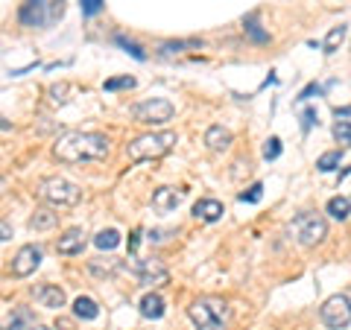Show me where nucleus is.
I'll return each instance as SVG.
<instances>
[{
    "instance_id": "a878e982",
    "label": "nucleus",
    "mask_w": 351,
    "mask_h": 330,
    "mask_svg": "<svg viewBox=\"0 0 351 330\" xmlns=\"http://www.w3.org/2000/svg\"><path fill=\"white\" fill-rule=\"evenodd\" d=\"M339 161H343V152L334 149V152H325V155H319V161H316V167H319L322 173H331L339 167Z\"/></svg>"
},
{
    "instance_id": "412c9836",
    "label": "nucleus",
    "mask_w": 351,
    "mask_h": 330,
    "mask_svg": "<svg viewBox=\"0 0 351 330\" xmlns=\"http://www.w3.org/2000/svg\"><path fill=\"white\" fill-rule=\"evenodd\" d=\"M325 211H328V216H334V219H348L351 216V199L348 196H334V199H328Z\"/></svg>"
},
{
    "instance_id": "39448f33",
    "label": "nucleus",
    "mask_w": 351,
    "mask_h": 330,
    "mask_svg": "<svg viewBox=\"0 0 351 330\" xmlns=\"http://www.w3.org/2000/svg\"><path fill=\"white\" fill-rule=\"evenodd\" d=\"M38 196L53 207H73L76 202L82 199V190H80V184H73L68 179L50 175V179H44L38 184Z\"/></svg>"
},
{
    "instance_id": "cd10ccee",
    "label": "nucleus",
    "mask_w": 351,
    "mask_h": 330,
    "mask_svg": "<svg viewBox=\"0 0 351 330\" xmlns=\"http://www.w3.org/2000/svg\"><path fill=\"white\" fill-rule=\"evenodd\" d=\"M123 88H135V79L132 76H117V79L103 82V91H123Z\"/></svg>"
},
{
    "instance_id": "4be33fe9",
    "label": "nucleus",
    "mask_w": 351,
    "mask_h": 330,
    "mask_svg": "<svg viewBox=\"0 0 351 330\" xmlns=\"http://www.w3.org/2000/svg\"><path fill=\"white\" fill-rule=\"evenodd\" d=\"M94 246H97V249H103V251H114V249L120 246V231H114V228L100 231V234L94 237Z\"/></svg>"
},
{
    "instance_id": "6ab92c4d",
    "label": "nucleus",
    "mask_w": 351,
    "mask_h": 330,
    "mask_svg": "<svg viewBox=\"0 0 351 330\" xmlns=\"http://www.w3.org/2000/svg\"><path fill=\"white\" fill-rule=\"evenodd\" d=\"M141 316L144 318H161L164 316V299L158 292H147L141 299Z\"/></svg>"
},
{
    "instance_id": "f257e3e1",
    "label": "nucleus",
    "mask_w": 351,
    "mask_h": 330,
    "mask_svg": "<svg viewBox=\"0 0 351 330\" xmlns=\"http://www.w3.org/2000/svg\"><path fill=\"white\" fill-rule=\"evenodd\" d=\"M112 152V140L103 131H64L53 144V155L64 164L103 161Z\"/></svg>"
},
{
    "instance_id": "c756f323",
    "label": "nucleus",
    "mask_w": 351,
    "mask_h": 330,
    "mask_svg": "<svg viewBox=\"0 0 351 330\" xmlns=\"http://www.w3.org/2000/svg\"><path fill=\"white\" fill-rule=\"evenodd\" d=\"M80 6H82V15L85 18H94L106 6V0H80Z\"/></svg>"
},
{
    "instance_id": "5701e85b",
    "label": "nucleus",
    "mask_w": 351,
    "mask_h": 330,
    "mask_svg": "<svg viewBox=\"0 0 351 330\" xmlns=\"http://www.w3.org/2000/svg\"><path fill=\"white\" fill-rule=\"evenodd\" d=\"M346 32H348V27H346V24L331 27V32H328L325 41H322V50H325V53H334V50L339 47V44L346 41Z\"/></svg>"
},
{
    "instance_id": "9d476101",
    "label": "nucleus",
    "mask_w": 351,
    "mask_h": 330,
    "mask_svg": "<svg viewBox=\"0 0 351 330\" xmlns=\"http://www.w3.org/2000/svg\"><path fill=\"white\" fill-rule=\"evenodd\" d=\"M21 27H41L47 21V0H24L18 9Z\"/></svg>"
},
{
    "instance_id": "f3484780",
    "label": "nucleus",
    "mask_w": 351,
    "mask_h": 330,
    "mask_svg": "<svg viewBox=\"0 0 351 330\" xmlns=\"http://www.w3.org/2000/svg\"><path fill=\"white\" fill-rule=\"evenodd\" d=\"M205 147L211 149V152H223L232 147V131L223 129V126H208L205 131Z\"/></svg>"
},
{
    "instance_id": "4468645a",
    "label": "nucleus",
    "mask_w": 351,
    "mask_h": 330,
    "mask_svg": "<svg viewBox=\"0 0 351 330\" xmlns=\"http://www.w3.org/2000/svg\"><path fill=\"white\" fill-rule=\"evenodd\" d=\"M205 44L202 38H179V41H164L161 47H158V56L161 59H170V56H179V53L184 50H202Z\"/></svg>"
},
{
    "instance_id": "bb28decb",
    "label": "nucleus",
    "mask_w": 351,
    "mask_h": 330,
    "mask_svg": "<svg viewBox=\"0 0 351 330\" xmlns=\"http://www.w3.org/2000/svg\"><path fill=\"white\" fill-rule=\"evenodd\" d=\"M334 140L343 147H351V123L348 120H337L334 123Z\"/></svg>"
},
{
    "instance_id": "f03ea898",
    "label": "nucleus",
    "mask_w": 351,
    "mask_h": 330,
    "mask_svg": "<svg viewBox=\"0 0 351 330\" xmlns=\"http://www.w3.org/2000/svg\"><path fill=\"white\" fill-rule=\"evenodd\" d=\"M188 318L196 330H223L228 318V301L219 295H202L188 307Z\"/></svg>"
},
{
    "instance_id": "72a5a7b5",
    "label": "nucleus",
    "mask_w": 351,
    "mask_h": 330,
    "mask_svg": "<svg viewBox=\"0 0 351 330\" xmlns=\"http://www.w3.org/2000/svg\"><path fill=\"white\" fill-rule=\"evenodd\" d=\"M316 123V112H313V108H307V112H304V129H311Z\"/></svg>"
},
{
    "instance_id": "a211bd4d",
    "label": "nucleus",
    "mask_w": 351,
    "mask_h": 330,
    "mask_svg": "<svg viewBox=\"0 0 351 330\" xmlns=\"http://www.w3.org/2000/svg\"><path fill=\"white\" fill-rule=\"evenodd\" d=\"M73 316L82 318V322H94V318L100 316V307H97L94 299H88V295H80V299L73 301Z\"/></svg>"
},
{
    "instance_id": "0eeeda50",
    "label": "nucleus",
    "mask_w": 351,
    "mask_h": 330,
    "mask_svg": "<svg viewBox=\"0 0 351 330\" xmlns=\"http://www.w3.org/2000/svg\"><path fill=\"white\" fill-rule=\"evenodd\" d=\"M319 316L328 330H346L351 325V299L346 292L331 295V299H325Z\"/></svg>"
},
{
    "instance_id": "f704fd0d",
    "label": "nucleus",
    "mask_w": 351,
    "mask_h": 330,
    "mask_svg": "<svg viewBox=\"0 0 351 330\" xmlns=\"http://www.w3.org/2000/svg\"><path fill=\"white\" fill-rule=\"evenodd\" d=\"M27 330H53V327H47V325H29Z\"/></svg>"
},
{
    "instance_id": "20e7f679",
    "label": "nucleus",
    "mask_w": 351,
    "mask_h": 330,
    "mask_svg": "<svg viewBox=\"0 0 351 330\" xmlns=\"http://www.w3.org/2000/svg\"><path fill=\"white\" fill-rule=\"evenodd\" d=\"M290 231L295 234V240H299V246H304V249L322 246L328 237V219L316 211H302L290 223Z\"/></svg>"
},
{
    "instance_id": "c85d7f7f",
    "label": "nucleus",
    "mask_w": 351,
    "mask_h": 330,
    "mask_svg": "<svg viewBox=\"0 0 351 330\" xmlns=\"http://www.w3.org/2000/svg\"><path fill=\"white\" fill-rule=\"evenodd\" d=\"M281 155V140L278 138H269L267 144H263V158L267 161H276Z\"/></svg>"
},
{
    "instance_id": "393cba45",
    "label": "nucleus",
    "mask_w": 351,
    "mask_h": 330,
    "mask_svg": "<svg viewBox=\"0 0 351 330\" xmlns=\"http://www.w3.org/2000/svg\"><path fill=\"white\" fill-rule=\"evenodd\" d=\"M114 44H120V47H123V50L129 53L132 59H138V62H147V53H144V47H141V44H135V41H129L126 36H120V32L114 36Z\"/></svg>"
},
{
    "instance_id": "c9c22d12",
    "label": "nucleus",
    "mask_w": 351,
    "mask_h": 330,
    "mask_svg": "<svg viewBox=\"0 0 351 330\" xmlns=\"http://www.w3.org/2000/svg\"><path fill=\"white\" fill-rule=\"evenodd\" d=\"M0 129H3V131H6V129H12V123H6V120H3V117H0Z\"/></svg>"
},
{
    "instance_id": "423d86ee",
    "label": "nucleus",
    "mask_w": 351,
    "mask_h": 330,
    "mask_svg": "<svg viewBox=\"0 0 351 330\" xmlns=\"http://www.w3.org/2000/svg\"><path fill=\"white\" fill-rule=\"evenodd\" d=\"M173 114H176V105L170 100H164V97H149V100L132 105V117L144 126H164L167 120H173Z\"/></svg>"
},
{
    "instance_id": "2eb2a0df",
    "label": "nucleus",
    "mask_w": 351,
    "mask_h": 330,
    "mask_svg": "<svg viewBox=\"0 0 351 330\" xmlns=\"http://www.w3.org/2000/svg\"><path fill=\"white\" fill-rule=\"evenodd\" d=\"M223 214H226V207L217 199H199L193 205V216L202 219V223H217V219H223Z\"/></svg>"
},
{
    "instance_id": "473e14b6",
    "label": "nucleus",
    "mask_w": 351,
    "mask_h": 330,
    "mask_svg": "<svg viewBox=\"0 0 351 330\" xmlns=\"http://www.w3.org/2000/svg\"><path fill=\"white\" fill-rule=\"evenodd\" d=\"M311 94H319V85H307L304 91H302V97H299V100H311Z\"/></svg>"
},
{
    "instance_id": "dca6fc26",
    "label": "nucleus",
    "mask_w": 351,
    "mask_h": 330,
    "mask_svg": "<svg viewBox=\"0 0 351 330\" xmlns=\"http://www.w3.org/2000/svg\"><path fill=\"white\" fill-rule=\"evenodd\" d=\"M123 269V263L117 257H94L88 260V272L94 275V278H114V275Z\"/></svg>"
},
{
    "instance_id": "ddd939ff",
    "label": "nucleus",
    "mask_w": 351,
    "mask_h": 330,
    "mask_svg": "<svg viewBox=\"0 0 351 330\" xmlns=\"http://www.w3.org/2000/svg\"><path fill=\"white\" fill-rule=\"evenodd\" d=\"M36 301L47 310H62L64 307V290L56 287V283H44V287L36 290Z\"/></svg>"
},
{
    "instance_id": "e433bc0d",
    "label": "nucleus",
    "mask_w": 351,
    "mask_h": 330,
    "mask_svg": "<svg viewBox=\"0 0 351 330\" xmlns=\"http://www.w3.org/2000/svg\"><path fill=\"white\" fill-rule=\"evenodd\" d=\"M56 327H62V330H71V327H73V325H71V322H59V325H56Z\"/></svg>"
},
{
    "instance_id": "1a4fd4ad",
    "label": "nucleus",
    "mask_w": 351,
    "mask_h": 330,
    "mask_svg": "<svg viewBox=\"0 0 351 330\" xmlns=\"http://www.w3.org/2000/svg\"><path fill=\"white\" fill-rule=\"evenodd\" d=\"M41 260H44V255L38 246H21L18 255L12 257V275L15 278H29V275L41 266Z\"/></svg>"
},
{
    "instance_id": "6e6552de",
    "label": "nucleus",
    "mask_w": 351,
    "mask_h": 330,
    "mask_svg": "<svg viewBox=\"0 0 351 330\" xmlns=\"http://www.w3.org/2000/svg\"><path fill=\"white\" fill-rule=\"evenodd\" d=\"M132 269H135L138 281L144 283V287H164V283L170 281V272H167V266H164V260H158V257L135 260Z\"/></svg>"
},
{
    "instance_id": "9b49d317",
    "label": "nucleus",
    "mask_w": 351,
    "mask_h": 330,
    "mask_svg": "<svg viewBox=\"0 0 351 330\" xmlns=\"http://www.w3.org/2000/svg\"><path fill=\"white\" fill-rule=\"evenodd\" d=\"M182 202H184V190H182V187H158V190L152 193V207H156L158 214H170Z\"/></svg>"
},
{
    "instance_id": "f8f14e48",
    "label": "nucleus",
    "mask_w": 351,
    "mask_h": 330,
    "mask_svg": "<svg viewBox=\"0 0 351 330\" xmlns=\"http://www.w3.org/2000/svg\"><path fill=\"white\" fill-rule=\"evenodd\" d=\"M85 246H88L85 231H82V228H68V231H64V234L59 237L56 251H59V255H82Z\"/></svg>"
},
{
    "instance_id": "7ed1b4c3",
    "label": "nucleus",
    "mask_w": 351,
    "mask_h": 330,
    "mask_svg": "<svg viewBox=\"0 0 351 330\" xmlns=\"http://www.w3.org/2000/svg\"><path fill=\"white\" fill-rule=\"evenodd\" d=\"M176 131H147V135H141L135 140H129L126 144V155L129 161H152V158H161L167 155V152L176 147Z\"/></svg>"
},
{
    "instance_id": "2f4dec72",
    "label": "nucleus",
    "mask_w": 351,
    "mask_h": 330,
    "mask_svg": "<svg viewBox=\"0 0 351 330\" xmlns=\"http://www.w3.org/2000/svg\"><path fill=\"white\" fill-rule=\"evenodd\" d=\"M9 237H12V225H9V223H3V219H0V243H6Z\"/></svg>"
},
{
    "instance_id": "b1692460",
    "label": "nucleus",
    "mask_w": 351,
    "mask_h": 330,
    "mask_svg": "<svg viewBox=\"0 0 351 330\" xmlns=\"http://www.w3.org/2000/svg\"><path fill=\"white\" fill-rule=\"evenodd\" d=\"M243 29L252 36V41H258V44H267V41H269L267 32H263V29L258 27V12H252L249 18H243Z\"/></svg>"
},
{
    "instance_id": "7c9ffc66",
    "label": "nucleus",
    "mask_w": 351,
    "mask_h": 330,
    "mask_svg": "<svg viewBox=\"0 0 351 330\" xmlns=\"http://www.w3.org/2000/svg\"><path fill=\"white\" fill-rule=\"evenodd\" d=\"M261 196H263V184H252L249 190L240 193V202H261Z\"/></svg>"
},
{
    "instance_id": "aec40b11",
    "label": "nucleus",
    "mask_w": 351,
    "mask_h": 330,
    "mask_svg": "<svg viewBox=\"0 0 351 330\" xmlns=\"http://www.w3.org/2000/svg\"><path fill=\"white\" fill-rule=\"evenodd\" d=\"M56 223H59V214L44 211V207L29 216V228L32 231H50V228H56Z\"/></svg>"
}]
</instances>
